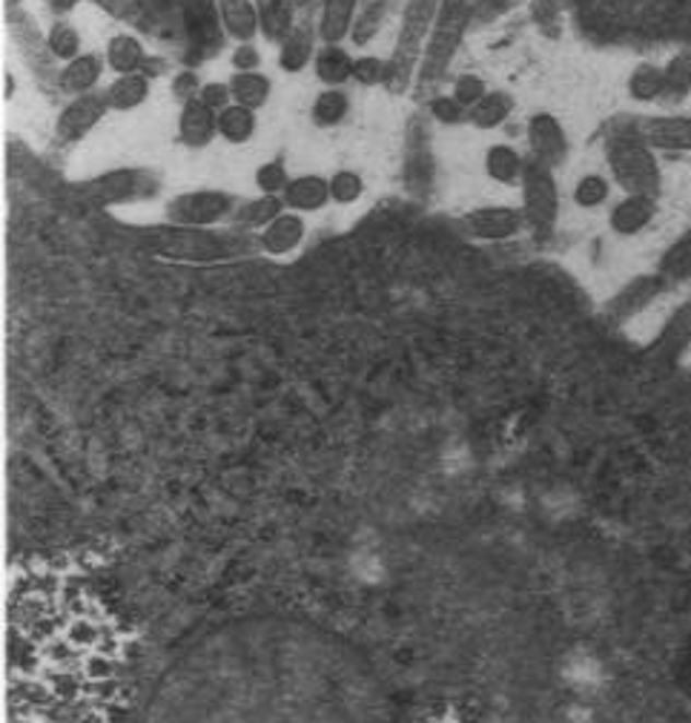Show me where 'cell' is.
Segmentation results:
<instances>
[{
	"instance_id": "bcb514c9",
	"label": "cell",
	"mask_w": 691,
	"mask_h": 723,
	"mask_svg": "<svg viewBox=\"0 0 691 723\" xmlns=\"http://www.w3.org/2000/svg\"><path fill=\"white\" fill-rule=\"evenodd\" d=\"M201 86L204 84L198 81L192 69H181V72L173 78V98L184 107V104H190V101H196L198 95H201Z\"/></svg>"
},
{
	"instance_id": "603a6c76",
	"label": "cell",
	"mask_w": 691,
	"mask_h": 723,
	"mask_svg": "<svg viewBox=\"0 0 691 723\" xmlns=\"http://www.w3.org/2000/svg\"><path fill=\"white\" fill-rule=\"evenodd\" d=\"M104 58H107V67L113 69L115 75H132V72H141L147 63V49L141 44V38L130 35V32H118L107 40V49H104Z\"/></svg>"
},
{
	"instance_id": "816d5d0a",
	"label": "cell",
	"mask_w": 691,
	"mask_h": 723,
	"mask_svg": "<svg viewBox=\"0 0 691 723\" xmlns=\"http://www.w3.org/2000/svg\"><path fill=\"white\" fill-rule=\"evenodd\" d=\"M293 3H296L298 9H313L316 3H319V0H293Z\"/></svg>"
},
{
	"instance_id": "7dc6e473",
	"label": "cell",
	"mask_w": 691,
	"mask_h": 723,
	"mask_svg": "<svg viewBox=\"0 0 691 723\" xmlns=\"http://www.w3.org/2000/svg\"><path fill=\"white\" fill-rule=\"evenodd\" d=\"M230 63L236 72H259L261 67V53L256 49V44H238L230 55Z\"/></svg>"
},
{
	"instance_id": "83f0119b",
	"label": "cell",
	"mask_w": 691,
	"mask_h": 723,
	"mask_svg": "<svg viewBox=\"0 0 691 723\" xmlns=\"http://www.w3.org/2000/svg\"><path fill=\"white\" fill-rule=\"evenodd\" d=\"M353 61L356 58H350V53L342 44L321 46L316 58H313V69H316V78H319L321 84L330 90V86L348 84L350 78H353Z\"/></svg>"
},
{
	"instance_id": "f35d334b",
	"label": "cell",
	"mask_w": 691,
	"mask_h": 723,
	"mask_svg": "<svg viewBox=\"0 0 691 723\" xmlns=\"http://www.w3.org/2000/svg\"><path fill=\"white\" fill-rule=\"evenodd\" d=\"M666 72V95L671 98H683L691 92V49H680L663 63Z\"/></svg>"
},
{
	"instance_id": "5bb4252c",
	"label": "cell",
	"mask_w": 691,
	"mask_h": 723,
	"mask_svg": "<svg viewBox=\"0 0 691 723\" xmlns=\"http://www.w3.org/2000/svg\"><path fill=\"white\" fill-rule=\"evenodd\" d=\"M654 150L691 153V115H654L637 127Z\"/></svg>"
},
{
	"instance_id": "30bf717a",
	"label": "cell",
	"mask_w": 691,
	"mask_h": 723,
	"mask_svg": "<svg viewBox=\"0 0 691 723\" xmlns=\"http://www.w3.org/2000/svg\"><path fill=\"white\" fill-rule=\"evenodd\" d=\"M462 224L477 242H511L523 233L525 215L523 207L488 205L465 213Z\"/></svg>"
},
{
	"instance_id": "f907efd6",
	"label": "cell",
	"mask_w": 691,
	"mask_h": 723,
	"mask_svg": "<svg viewBox=\"0 0 691 723\" xmlns=\"http://www.w3.org/2000/svg\"><path fill=\"white\" fill-rule=\"evenodd\" d=\"M12 95H15V75L7 72V101H12Z\"/></svg>"
},
{
	"instance_id": "b9f144b4",
	"label": "cell",
	"mask_w": 691,
	"mask_h": 723,
	"mask_svg": "<svg viewBox=\"0 0 691 723\" xmlns=\"http://www.w3.org/2000/svg\"><path fill=\"white\" fill-rule=\"evenodd\" d=\"M288 164L281 159L267 161V164H261V167L256 170V187H259L265 196H281V193L288 190Z\"/></svg>"
},
{
	"instance_id": "f6af8a7d",
	"label": "cell",
	"mask_w": 691,
	"mask_h": 723,
	"mask_svg": "<svg viewBox=\"0 0 691 723\" xmlns=\"http://www.w3.org/2000/svg\"><path fill=\"white\" fill-rule=\"evenodd\" d=\"M523 0H479L477 18H473V26H485V23H496L500 18H505L508 12L519 7Z\"/></svg>"
},
{
	"instance_id": "52a82bcc",
	"label": "cell",
	"mask_w": 691,
	"mask_h": 723,
	"mask_svg": "<svg viewBox=\"0 0 691 723\" xmlns=\"http://www.w3.org/2000/svg\"><path fill=\"white\" fill-rule=\"evenodd\" d=\"M161 182L152 170L144 167H121L109 170L104 176L92 178V182L81 184L78 193L90 201L92 207H115V205H132V201H144L159 193Z\"/></svg>"
},
{
	"instance_id": "9c48e42d",
	"label": "cell",
	"mask_w": 691,
	"mask_h": 723,
	"mask_svg": "<svg viewBox=\"0 0 691 723\" xmlns=\"http://www.w3.org/2000/svg\"><path fill=\"white\" fill-rule=\"evenodd\" d=\"M691 348V299L680 302L671 311V316L663 322L660 334L654 336L652 348H648V359L654 368L660 371H671L680 359L689 353Z\"/></svg>"
},
{
	"instance_id": "277c9868",
	"label": "cell",
	"mask_w": 691,
	"mask_h": 723,
	"mask_svg": "<svg viewBox=\"0 0 691 723\" xmlns=\"http://www.w3.org/2000/svg\"><path fill=\"white\" fill-rule=\"evenodd\" d=\"M479 0H442L440 15L433 23L431 40L425 46V55H422V67H419L417 86L413 92L417 95H425L433 86L440 84L445 72L454 63L459 46H462L465 35L473 26V18H477Z\"/></svg>"
},
{
	"instance_id": "4dcf8cb0",
	"label": "cell",
	"mask_w": 691,
	"mask_h": 723,
	"mask_svg": "<svg viewBox=\"0 0 691 723\" xmlns=\"http://www.w3.org/2000/svg\"><path fill=\"white\" fill-rule=\"evenodd\" d=\"M511 113H514V98H511L508 92L488 90L485 98L479 101L473 109H468V121H471L477 130L488 132L508 121Z\"/></svg>"
},
{
	"instance_id": "8992f818",
	"label": "cell",
	"mask_w": 691,
	"mask_h": 723,
	"mask_svg": "<svg viewBox=\"0 0 691 723\" xmlns=\"http://www.w3.org/2000/svg\"><path fill=\"white\" fill-rule=\"evenodd\" d=\"M519 190H523L525 228H531L540 238H548L560 221V187L554 170L531 159L525 164Z\"/></svg>"
},
{
	"instance_id": "5b68a950",
	"label": "cell",
	"mask_w": 691,
	"mask_h": 723,
	"mask_svg": "<svg viewBox=\"0 0 691 723\" xmlns=\"http://www.w3.org/2000/svg\"><path fill=\"white\" fill-rule=\"evenodd\" d=\"M606 164L623 196H660V161L640 130L611 132L606 141Z\"/></svg>"
},
{
	"instance_id": "c3c4849f",
	"label": "cell",
	"mask_w": 691,
	"mask_h": 723,
	"mask_svg": "<svg viewBox=\"0 0 691 723\" xmlns=\"http://www.w3.org/2000/svg\"><path fill=\"white\" fill-rule=\"evenodd\" d=\"M198 98L204 101L210 109L221 113V109H227L230 104H233V92H230V84H219V81H213V84L201 86V95H198Z\"/></svg>"
},
{
	"instance_id": "4316f807",
	"label": "cell",
	"mask_w": 691,
	"mask_h": 723,
	"mask_svg": "<svg viewBox=\"0 0 691 723\" xmlns=\"http://www.w3.org/2000/svg\"><path fill=\"white\" fill-rule=\"evenodd\" d=\"M150 90V78H147L144 72H132V75L115 78L104 95H107L113 113H132V109H138L141 104H147Z\"/></svg>"
},
{
	"instance_id": "f1b7e54d",
	"label": "cell",
	"mask_w": 691,
	"mask_h": 723,
	"mask_svg": "<svg viewBox=\"0 0 691 723\" xmlns=\"http://www.w3.org/2000/svg\"><path fill=\"white\" fill-rule=\"evenodd\" d=\"M625 92L637 104H657V101L666 98V72H663L660 63H637L629 72Z\"/></svg>"
},
{
	"instance_id": "484cf974",
	"label": "cell",
	"mask_w": 691,
	"mask_h": 723,
	"mask_svg": "<svg viewBox=\"0 0 691 723\" xmlns=\"http://www.w3.org/2000/svg\"><path fill=\"white\" fill-rule=\"evenodd\" d=\"M259 9V26L270 44H281L290 32L296 30V3L293 0H256Z\"/></svg>"
},
{
	"instance_id": "6da1fadb",
	"label": "cell",
	"mask_w": 691,
	"mask_h": 723,
	"mask_svg": "<svg viewBox=\"0 0 691 723\" xmlns=\"http://www.w3.org/2000/svg\"><path fill=\"white\" fill-rule=\"evenodd\" d=\"M141 723H385L362 657L296 615H247L184 643Z\"/></svg>"
},
{
	"instance_id": "60d3db41",
	"label": "cell",
	"mask_w": 691,
	"mask_h": 723,
	"mask_svg": "<svg viewBox=\"0 0 691 723\" xmlns=\"http://www.w3.org/2000/svg\"><path fill=\"white\" fill-rule=\"evenodd\" d=\"M428 115H431L440 127H456V124L468 121V109H465L450 92L448 95H433V98L428 101Z\"/></svg>"
},
{
	"instance_id": "44dd1931",
	"label": "cell",
	"mask_w": 691,
	"mask_h": 723,
	"mask_svg": "<svg viewBox=\"0 0 691 723\" xmlns=\"http://www.w3.org/2000/svg\"><path fill=\"white\" fill-rule=\"evenodd\" d=\"M219 7L221 26L224 35H230L238 44H253L256 35L261 32L259 26V9L253 0H215Z\"/></svg>"
},
{
	"instance_id": "3957f363",
	"label": "cell",
	"mask_w": 691,
	"mask_h": 723,
	"mask_svg": "<svg viewBox=\"0 0 691 723\" xmlns=\"http://www.w3.org/2000/svg\"><path fill=\"white\" fill-rule=\"evenodd\" d=\"M442 0H405L402 21H399V35H396L394 53L388 58V92L394 95H408L417 86L422 55L431 40L433 23L440 15Z\"/></svg>"
},
{
	"instance_id": "d6a6232c",
	"label": "cell",
	"mask_w": 691,
	"mask_h": 723,
	"mask_svg": "<svg viewBox=\"0 0 691 723\" xmlns=\"http://www.w3.org/2000/svg\"><path fill=\"white\" fill-rule=\"evenodd\" d=\"M657 273L669 284H683L691 279V228L675 238L660 256Z\"/></svg>"
},
{
	"instance_id": "1f68e13d",
	"label": "cell",
	"mask_w": 691,
	"mask_h": 723,
	"mask_svg": "<svg viewBox=\"0 0 691 723\" xmlns=\"http://www.w3.org/2000/svg\"><path fill=\"white\" fill-rule=\"evenodd\" d=\"M230 92H233V104H242V107L259 113L270 101L273 84H270V78L265 72H236L230 78Z\"/></svg>"
},
{
	"instance_id": "7402d4cb",
	"label": "cell",
	"mask_w": 691,
	"mask_h": 723,
	"mask_svg": "<svg viewBox=\"0 0 691 723\" xmlns=\"http://www.w3.org/2000/svg\"><path fill=\"white\" fill-rule=\"evenodd\" d=\"M316 40H319V35H316V30H311V26H296V30L290 32L288 38L281 40L279 46V67L288 72V75H296V72H304V69L311 67L313 58H316Z\"/></svg>"
},
{
	"instance_id": "f546056e",
	"label": "cell",
	"mask_w": 691,
	"mask_h": 723,
	"mask_svg": "<svg viewBox=\"0 0 691 723\" xmlns=\"http://www.w3.org/2000/svg\"><path fill=\"white\" fill-rule=\"evenodd\" d=\"M259 132V115L256 109H247L242 104H230L219 113V136L227 144H247Z\"/></svg>"
},
{
	"instance_id": "d6986e66",
	"label": "cell",
	"mask_w": 691,
	"mask_h": 723,
	"mask_svg": "<svg viewBox=\"0 0 691 723\" xmlns=\"http://www.w3.org/2000/svg\"><path fill=\"white\" fill-rule=\"evenodd\" d=\"M359 7H362V0H321L319 21H316V35H319L321 46L342 44L350 38Z\"/></svg>"
},
{
	"instance_id": "e575fe53",
	"label": "cell",
	"mask_w": 691,
	"mask_h": 723,
	"mask_svg": "<svg viewBox=\"0 0 691 723\" xmlns=\"http://www.w3.org/2000/svg\"><path fill=\"white\" fill-rule=\"evenodd\" d=\"M348 113H350V95L344 90H339V86L321 90L311 107V118L319 130L339 127V124L348 118Z\"/></svg>"
},
{
	"instance_id": "9a60e30c",
	"label": "cell",
	"mask_w": 691,
	"mask_h": 723,
	"mask_svg": "<svg viewBox=\"0 0 691 723\" xmlns=\"http://www.w3.org/2000/svg\"><path fill=\"white\" fill-rule=\"evenodd\" d=\"M654 219H657V198L623 196L611 207V213H608V228H611V233H617V236L634 238L646 228H652Z\"/></svg>"
},
{
	"instance_id": "ee69618b",
	"label": "cell",
	"mask_w": 691,
	"mask_h": 723,
	"mask_svg": "<svg viewBox=\"0 0 691 723\" xmlns=\"http://www.w3.org/2000/svg\"><path fill=\"white\" fill-rule=\"evenodd\" d=\"M353 78L362 86H379L388 81V61H382L376 55H359L353 61Z\"/></svg>"
},
{
	"instance_id": "ac0fdd59",
	"label": "cell",
	"mask_w": 691,
	"mask_h": 723,
	"mask_svg": "<svg viewBox=\"0 0 691 723\" xmlns=\"http://www.w3.org/2000/svg\"><path fill=\"white\" fill-rule=\"evenodd\" d=\"M104 67H107V58H101V55H78L75 61L63 63L61 72H58V90H61L63 95H72V98L90 95V92H95V86L101 84Z\"/></svg>"
},
{
	"instance_id": "681fc988",
	"label": "cell",
	"mask_w": 691,
	"mask_h": 723,
	"mask_svg": "<svg viewBox=\"0 0 691 723\" xmlns=\"http://www.w3.org/2000/svg\"><path fill=\"white\" fill-rule=\"evenodd\" d=\"M167 58H147V63H144V69H141V72H144L147 78H155V75H164V72H167Z\"/></svg>"
},
{
	"instance_id": "8fae6325",
	"label": "cell",
	"mask_w": 691,
	"mask_h": 723,
	"mask_svg": "<svg viewBox=\"0 0 691 723\" xmlns=\"http://www.w3.org/2000/svg\"><path fill=\"white\" fill-rule=\"evenodd\" d=\"M107 113H109V101L104 92H90V95L72 98L67 107L61 109L58 121H55L58 141H63V144H75V141L90 136V132L104 121V115Z\"/></svg>"
},
{
	"instance_id": "d590c367",
	"label": "cell",
	"mask_w": 691,
	"mask_h": 723,
	"mask_svg": "<svg viewBox=\"0 0 691 723\" xmlns=\"http://www.w3.org/2000/svg\"><path fill=\"white\" fill-rule=\"evenodd\" d=\"M284 213V198L281 196H256L253 201L242 207V213H238V224L247 230H265L270 221H276L279 215Z\"/></svg>"
},
{
	"instance_id": "ffe728a7",
	"label": "cell",
	"mask_w": 691,
	"mask_h": 723,
	"mask_svg": "<svg viewBox=\"0 0 691 723\" xmlns=\"http://www.w3.org/2000/svg\"><path fill=\"white\" fill-rule=\"evenodd\" d=\"M284 198V207L293 210V213H319L321 207H327L333 198H330V182L325 176H316V173H307V176L290 178L288 190L281 193Z\"/></svg>"
},
{
	"instance_id": "7a4b0ae2",
	"label": "cell",
	"mask_w": 691,
	"mask_h": 723,
	"mask_svg": "<svg viewBox=\"0 0 691 723\" xmlns=\"http://www.w3.org/2000/svg\"><path fill=\"white\" fill-rule=\"evenodd\" d=\"M138 247L159 259L181 261V265H219L238 259L256 247V238L244 233H221L213 228H178V224H152L136 233Z\"/></svg>"
},
{
	"instance_id": "2e32d148",
	"label": "cell",
	"mask_w": 691,
	"mask_h": 723,
	"mask_svg": "<svg viewBox=\"0 0 691 723\" xmlns=\"http://www.w3.org/2000/svg\"><path fill=\"white\" fill-rule=\"evenodd\" d=\"M219 136V113L201 98L184 104L178 113V141L190 150H204Z\"/></svg>"
},
{
	"instance_id": "4fadbf2b",
	"label": "cell",
	"mask_w": 691,
	"mask_h": 723,
	"mask_svg": "<svg viewBox=\"0 0 691 723\" xmlns=\"http://www.w3.org/2000/svg\"><path fill=\"white\" fill-rule=\"evenodd\" d=\"M669 288V282L663 279L660 273H646V276H634L625 288H620L614 293V299L608 302V316L614 322H629L634 319L640 311H646L654 299L660 296L663 290Z\"/></svg>"
},
{
	"instance_id": "7c38bea8",
	"label": "cell",
	"mask_w": 691,
	"mask_h": 723,
	"mask_svg": "<svg viewBox=\"0 0 691 723\" xmlns=\"http://www.w3.org/2000/svg\"><path fill=\"white\" fill-rule=\"evenodd\" d=\"M528 144H531L534 161H540L546 167L557 170L569 159V136L560 118L551 113H534L528 118Z\"/></svg>"
},
{
	"instance_id": "cb8c5ba5",
	"label": "cell",
	"mask_w": 691,
	"mask_h": 723,
	"mask_svg": "<svg viewBox=\"0 0 691 723\" xmlns=\"http://www.w3.org/2000/svg\"><path fill=\"white\" fill-rule=\"evenodd\" d=\"M528 161L519 155L517 147L491 144L485 150V176L502 187H519Z\"/></svg>"
},
{
	"instance_id": "ab89813d",
	"label": "cell",
	"mask_w": 691,
	"mask_h": 723,
	"mask_svg": "<svg viewBox=\"0 0 691 723\" xmlns=\"http://www.w3.org/2000/svg\"><path fill=\"white\" fill-rule=\"evenodd\" d=\"M327 182H330V198H333V205H356L362 193H365V178L353 173V170H339V173H333Z\"/></svg>"
},
{
	"instance_id": "ba28073f",
	"label": "cell",
	"mask_w": 691,
	"mask_h": 723,
	"mask_svg": "<svg viewBox=\"0 0 691 723\" xmlns=\"http://www.w3.org/2000/svg\"><path fill=\"white\" fill-rule=\"evenodd\" d=\"M236 210V196L227 190H190L167 205V224L178 228H213Z\"/></svg>"
},
{
	"instance_id": "7bdbcfd3",
	"label": "cell",
	"mask_w": 691,
	"mask_h": 723,
	"mask_svg": "<svg viewBox=\"0 0 691 723\" xmlns=\"http://www.w3.org/2000/svg\"><path fill=\"white\" fill-rule=\"evenodd\" d=\"M450 95H454L465 109H473L479 101L488 95L485 78L473 75V72H462V75L454 81V86H450Z\"/></svg>"
},
{
	"instance_id": "d4e9b609",
	"label": "cell",
	"mask_w": 691,
	"mask_h": 723,
	"mask_svg": "<svg viewBox=\"0 0 691 723\" xmlns=\"http://www.w3.org/2000/svg\"><path fill=\"white\" fill-rule=\"evenodd\" d=\"M184 21H187L192 38H196L198 44H207V46L221 44L224 26H221L215 0H184Z\"/></svg>"
},
{
	"instance_id": "8d00e7d4",
	"label": "cell",
	"mask_w": 691,
	"mask_h": 723,
	"mask_svg": "<svg viewBox=\"0 0 691 723\" xmlns=\"http://www.w3.org/2000/svg\"><path fill=\"white\" fill-rule=\"evenodd\" d=\"M46 53L63 63L75 61L78 55H84L81 53V35H78L75 26L67 21L52 23V30L46 32Z\"/></svg>"
},
{
	"instance_id": "836d02e7",
	"label": "cell",
	"mask_w": 691,
	"mask_h": 723,
	"mask_svg": "<svg viewBox=\"0 0 691 723\" xmlns=\"http://www.w3.org/2000/svg\"><path fill=\"white\" fill-rule=\"evenodd\" d=\"M390 15V0H362V7L356 12L353 30H350V40L353 46H367L382 32L385 21Z\"/></svg>"
},
{
	"instance_id": "e0dca14e",
	"label": "cell",
	"mask_w": 691,
	"mask_h": 723,
	"mask_svg": "<svg viewBox=\"0 0 691 723\" xmlns=\"http://www.w3.org/2000/svg\"><path fill=\"white\" fill-rule=\"evenodd\" d=\"M304 236H307L304 215L284 210L279 219L270 221L265 230H259V247L267 256H290L296 247H302Z\"/></svg>"
},
{
	"instance_id": "74e56055",
	"label": "cell",
	"mask_w": 691,
	"mask_h": 723,
	"mask_svg": "<svg viewBox=\"0 0 691 723\" xmlns=\"http://www.w3.org/2000/svg\"><path fill=\"white\" fill-rule=\"evenodd\" d=\"M571 198H574V205L583 207V210H597L611 198V182L600 173H585L577 184H574V190H571Z\"/></svg>"
}]
</instances>
